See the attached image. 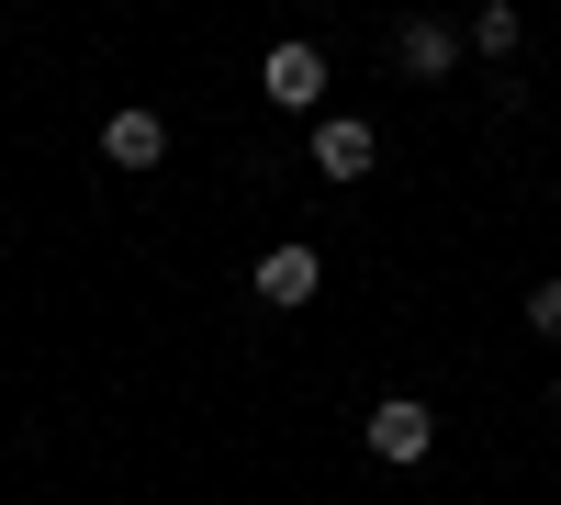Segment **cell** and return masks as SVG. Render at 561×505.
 <instances>
[{
    "mask_svg": "<svg viewBox=\"0 0 561 505\" xmlns=\"http://www.w3.org/2000/svg\"><path fill=\"white\" fill-rule=\"evenodd\" d=\"M550 416H561V382H550Z\"/></svg>",
    "mask_w": 561,
    "mask_h": 505,
    "instance_id": "9",
    "label": "cell"
},
{
    "mask_svg": "<svg viewBox=\"0 0 561 505\" xmlns=\"http://www.w3.org/2000/svg\"><path fill=\"white\" fill-rule=\"evenodd\" d=\"M517 45H528L517 0H483V12H472V57H517Z\"/></svg>",
    "mask_w": 561,
    "mask_h": 505,
    "instance_id": "7",
    "label": "cell"
},
{
    "mask_svg": "<svg viewBox=\"0 0 561 505\" xmlns=\"http://www.w3.org/2000/svg\"><path fill=\"white\" fill-rule=\"evenodd\" d=\"M460 57H472V34H460V23H438V12H404V23H393V68H404V79H449Z\"/></svg>",
    "mask_w": 561,
    "mask_h": 505,
    "instance_id": "4",
    "label": "cell"
},
{
    "mask_svg": "<svg viewBox=\"0 0 561 505\" xmlns=\"http://www.w3.org/2000/svg\"><path fill=\"white\" fill-rule=\"evenodd\" d=\"M517 314H528V337H561V282H539V292H528Z\"/></svg>",
    "mask_w": 561,
    "mask_h": 505,
    "instance_id": "8",
    "label": "cell"
},
{
    "mask_svg": "<svg viewBox=\"0 0 561 505\" xmlns=\"http://www.w3.org/2000/svg\"><path fill=\"white\" fill-rule=\"evenodd\" d=\"M359 438H370V461L415 472V461H427V449H438V404H427V393H382V404H370V416H359Z\"/></svg>",
    "mask_w": 561,
    "mask_h": 505,
    "instance_id": "1",
    "label": "cell"
},
{
    "mask_svg": "<svg viewBox=\"0 0 561 505\" xmlns=\"http://www.w3.org/2000/svg\"><path fill=\"white\" fill-rule=\"evenodd\" d=\"M102 158H113V169H158V158H169V113H147V102H124V113L102 124Z\"/></svg>",
    "mask_w": 561,
    "mask_h": 505,
    "instance_id": "5",
    "label": "cell"
},
{
    "mask_svg": "<svg viewBox=\"0 0 561 505\" xmlns=\"http://www.w3.org/2000/svg\"><path fill=\"white\" fill-rule=\"evenodd\" d=\"M314 292H325V259H314L304 237H293V248H270V259H259V303H314Z\"/></svg>",
    "mask_w": 561,
    "mask_h": 505,
    "instance_id": "6",
    "label": "cell"
},
{
    "mask_svg": "<svg viewBox=\"0 0 561 505\" xmlns=\"http://www.w3.org/2000/svg\"><path fill=\"white\" fill-rule=\"evenodd\" d=\"M314 169L325 180H370L382 169V124L370 113H314Z\"/></svg>",
    "mask_w": 561,
    "mask_h": 505,
    "instance_id": "3",
    "label": "cell"
},
{
    "mask_svg": "<svg viewBox=\"0 0 561 505\" xmlns=\"http://www.w3.org/2000/svg\"><path fill=\"white\" fill-rule=\"evenodd\" d=\"M259 90H270L280 113H314V102H325V45H304V34H280L270 57H259Z\"/></svg>",
    "mask_w": 561,
    "mask_h": 505,
    "instance_id": "2",
    "label": "cell"
}]
</instances>
